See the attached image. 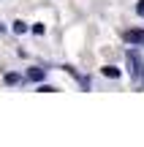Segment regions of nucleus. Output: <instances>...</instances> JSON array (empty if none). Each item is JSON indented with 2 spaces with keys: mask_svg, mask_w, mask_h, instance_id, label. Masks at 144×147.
<instances>
[{
  "mask_svg": "<svg viewBox=\"0 0 144 147\" xmlns=\"http://www.w3.org/2000/svg\"><path fill=\"white\" fill-rule=\"evenodd\" d=\"M38 93H57V87H52V84H38Z\"/></svg>",
  "mask_w": 144,
  "mask_h": 147,
  "instance_id": "nucleus-8",
  "label": "nucleus"
},
{
  "mask_svg": "<svg viewBox=\"0 0 144 147\" xmlns=\"http://www.w3.org/2000/svg\"><path fill=\"white\" fill-rule=\"evenodd\" d=\"M125 41L131 47H144V30H128L125 33Z\"/></svg>",
  "mask_w": 144,
  "mask_h": 147,
  "instance_id": "nucleus-2",
  "label": "nucleus"
},
{
  "mask_svg": "<svg viewBox=\"0 0 144 147\" xmlns=\"http://www.w3.org/2000/svg\"><path fill=\"white\" fill-rule=\"evenodd\" d=\"M3 82H5V84H16V82H22V74H5Z\"/></svg>",
  "mask_w": 144,
  "mask_h": 147,
  "instance_id": "nucleus-6",
  "label": "nucleus"
},
{
  "mask_svg": "<svg viewBox=\"0 0 144 147\" xmlns=\"http://www.w3.org/2000/svg\"><path fill=\"white\" fill-rule=\"evenodd\" d=\"M3 30H5V25H0V33H3Z\"/></svg>",
  "mask_w": 144,
  "mask_h": 147,
  "instance_id": "nucleus-10",
  "label": "nucleus"
},
{
  "mask_svg": "<svg viewBox=\"0 0 144 147\" xmlns=\"http://www.w3.org/2000/svg\"><path fill=\"white\" fill-rule=\"evenodd\" d=\"M101 74H103V76H109V79H117L120 76V68H114V65H103Z\"/></svg>",
  "mask_w": 144,
  "mask_h": 147,
  "instance_id": "nucleus-4",
  "label": "nucleus"
},
{
  "mask_svg": "<svg viewBox=\"0 0 144 147\" xmlns=\"http://www.w3.org/2000/svg\"><path fill=\"white\" fill-rule=\"evenodd\" d=\"M44 74H46V71H41V68H30V71H27V79H33V82H44Z\"/></svg>",
  "mask_w": 144,
  "mask_h": 147,
  "instance_id": "nucleus-3",
  "label": "nucleus"
},
{
  "mask_svg": "<svg viewBox=\"0 0 144 147\" xmlns=\"http://www.w3.org/2000/svg\"><path fill=\"white\" fill-rule=\"evenodd\" d=\"M125 63H128L131 79H133V82H141V76H144V63H141V57H139V52H136V49H128Z\"/></svg>",
  "mask_w": 144,
  "mask_h": 147,
  "instance_id": "nucleus-1",
  "label": "nucleus"
},
{
  "mask_svg": "<svg viewBox=\"0 0 144 147\" xmlns=\"http://www.w3.org/2000/svg\"><path fill=\"white\" fill-rule=\"evenodd\" d=\"M11 30H14L16 36H22V33H27V30H30V27H27V22H22V19H16V22H14V27H11Z\"/></svg>",
  "mask_w": 144,
  "mask_h": 147,
  "instance_id": "nucleus-5",
  "label": "nucleus"
},
{
  "mask_svg": "<svg viewBox=\"0 0 144 147\" xmlns=\"http://www.w3.org/2000/svg\"><path fill=\"white\" fill-rule=\"evenodd\" d=\"M136 14L144 19V0H139V3H136Z\"/></svg>",
  "mask_w": 144,
  "mask_h": 147,
  "instance_id": "nucleus-9",
  "label": "nucleus"
},
{
  "mask_svg": "<svg viewBox=\"0 0 144 147\" xmlns=\"http://www.w3.org/2000/svg\"><path fill=\"white\" fill-rule=\"evenodd\" d=\"M30 30L35 33V36H44V30H46V27H44V22H35V25H33Z\"/></svg>",
  "mask_w": 144,
  "mask_h": 147,
  "instance_id": "nucleus-7",
  "label": "nucleus"
}]
</instances>
